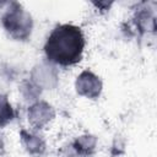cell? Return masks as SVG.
I'll list each match as a JSON object with an SVG mask.
<instances>
[{"instance_id": "3", "label": "cell", "mask_w": 157, "mask_h": 157, "mask_svg": "<svg viewBox=\"0 0 157 157\" xmlns=\"http://www.w3.org/2000/svg\"><path fill=\"white\" fill-rule=\"evenodd\" d=\"M101 88H102V83H101L99 78L91 71H83L77 77L76 90L82 96L94 99L99 96Z\"/></svg>"}, {"instance_id": "5", "label": "cell", "mask_w": 157, "mask_h": 157, "mask_svg": "<svg viewBox=\"0 0 157 157\" xmlns=\"http://www.w3.org/2000/svg\"><path fill=\"white\" fill-rule=\"evenodd\" d=\"M12 108L9 104L6 97L0 96V126H2L4 124H6L7 121H10L12 119Z\"/></svg>"}, {"instance_id": "2", "label": "cell", "mask_w": 157, "mask_h": 157, "mask_svg": "<svg viewBox=\"0 0 157 157\" xmlns=\"http://www.w3.org/2000/svg\"><path fill=\"white\" fill-rule=\"evenodd\" d=\"M11 5L12 7H10L2 16V25L11 37L25 40L29 37L32 29L31 15L26 12L17 2H12Z\"/></svg>"}, {"instance_id": "4", "label": "cell", "mask_w": 157, "mask_h": 157, "mask_svg": "<svg viewBox=\"0 0 157 157\" xmlns=\"http://www.w3.org/2000/svg\"><path fill=\"white\" fill-rule=\"evenodd\" d=\"M22 137H23V141L26 144L27 150L31 153H42V151L44 150V144L38 136H33V135H27L26 136L22 132Z\"/></svg>"}, {"instance_id": "1", "label": "cell", "mask_w": 157, "mask_h": 157, "mask_svg": "<svg viewBox=\"0 0 157 157\" xmlns=\"http://www.w3.org/2000/svg\"><path fill=\"white\" fill-rule=\"evenodd\" d=\"M85 37L82 31L74 25H59L48 36L44 52L49 61L70 66L77 64L83 53Z\"/></svg>"}]
</instances>
